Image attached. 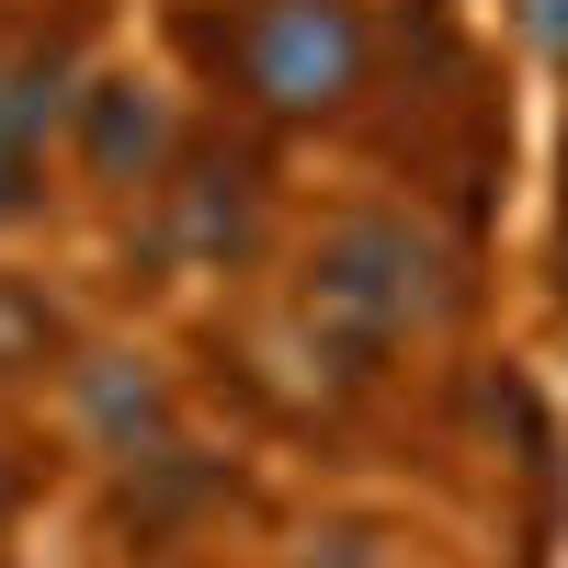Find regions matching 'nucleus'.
Wrapping results in <instances>:
<instances>
[{
    "label": "nucleus",
    "mask_w": 568,
    "mask_h": 568,
    "mask_svg": "<svg viewBox=\"0 0 568 568\" xmlns=\"http://www.w3.org/2000/svg\"><path fill=\"white\" fill-rule=\"evenodd\" d=\"M240 69H251V91H262V103L318 114V103H342V91H353L364 34H353V12H342V0H262V12L240 23Z\"/></svg>",
    "instance_id": "f03ea898"
},
{
    "label": "nucleus",
    "mask_w": 568,
    "mask_h": 568,
    "mask_svg": "<svg viewBox=\"0 0 568 568\" xmlns=\"http://www.w3.org/2000/svg\"><path fill=\"white\" fill-rule=\"evenodd\" d=\"M524 23H535L546 45H568V0H524Z\"/></svg>",
    "instance_id": "6e6552de"
},
{
    "label": "nucleus",
    "mask_w": 568,
    "mask_h": 568,
    "mask_svg": "<svg viewBox=\"0 0 568 568\" xmlns=\"http://www.w3.org/2000/svg\"><path fill=\"white\" fill-rule=\"evenodd\" d=\"M149 149H160V103L149 91H103L91 103V160L125 182V171H149Z\"/></svg>",
    "instance_id": "20e7f679"
},
{
    "label": "nucleus",
    "mask_w": 568,
    "mask_h": 568,
    "mask_svg": "<svg viewBox=\"0 0 568 568\" xmlns=\"http://www.w3.org/2000/svg\"><path fill=\"white\" fill-rule=\"evenodd\" d=\"M444 307H455L444 251L420 240V227H398V216H353V227H329V251H318V273H307V318L342 329L353 353L398 342V329H433Z\"/></svg>",
    "instance_id": "f257e3e1"
},
{
    "label": "nucleus",
    "mask_w": 568,
    "mask_h": 568,
    "mask_svg": "<svg viewBox=\"0 0 568 568\" xmlns=\"http://www.w3.org/2000/svg\"><path fill=\"white\" fill-rule=\"evenodd\" d=\"M34 353H45V296L0 284V364H34Z\"/></svg>",
    "instance_id": "423d86ee"
},
{
    "label": "nucleus",
    "mask_w": 568,
    "mask_h": 568,
    "mask_svg": "<svg viewBox=\"0 0 568 568\" xmlns=\"http://www.w3.org/2000/svg\"><path fill=\"white\" fill-rule=\"evenodd\" d=\"M58 103H69V58L58 45H12V58H0V216L34 205V160H45Z\"/></svg>",
    "instance_id": "7ed1b4c3"
},
{
    "label": "nucleus",
    "mask_w": 568,
    "mask_h": 568,
    "mask_svg": "<svg viewBox=\"0 0 568 568\" xmlns=\"http://www.w3.org/2000/svg\"><path fill=\"white\" fill-rule=\"evenodd\" d=\"M307 568H387V557H375V546H364V535H329V546H318V557H307Z\"/></svg>",
    "instance_id": "0eeeda50"
},
{
    "label": "nucleus",
    "mask_w": 568,
    "mask_h": 568,
    "mask_svg": "<svg viewBox=\"0 0 568 568\" xmlns=\"http://www.w3.org/2000/svg\"><path fill=\"white\" fill-rule=\"evenodd\" d=\"M91 420H103V433H149V420H160V387H149V375H125V364H103V375H91Z\"/></svg>",
    "instance_id": "39448f33"
}]
</instances>
